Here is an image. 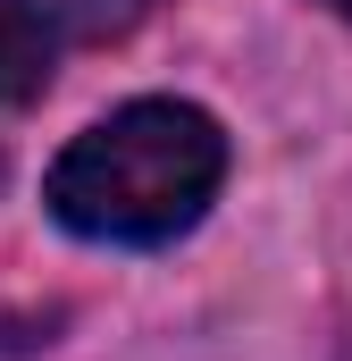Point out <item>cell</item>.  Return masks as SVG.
<instances>
[{"mask_svg": "<svg viewBox=\"0 0 352 361\" xmlns=\"http://www.w3.org/2000/svg\"><path fill=\"white\" fill-rule=\"evenodd\" d=\"M227 177V135L193 101H134L76 135L51 169V219L92 244H168Z\"/></svg>", "mask_w": 352, "mask_h": 361, "instance_id": "obj_1", "label": "cell"}, {"mask_svg": "<svg viewBox=\"0 0 352 361\" xmlns=\"http://www.w3.org/2000/svg\"><path fill=\"white\" fill-rule=\"evenodd\" d=\"M51 85V17L34 0H0V101H34Z\"/></svg>", "mask_w": 352, "mask_h": 361, "instance_id": "obj_2", "label": "cell"}, {"mask_svg": "<svg viewBox=\"0 0 352 361\" xmlns=\"http://www.w3.org/2000/svg\"><path fill=\"white\" fill-rule=\"evenodd\" d=\"M336 8H344V17H352V0H336Z\"/></svg>", "mask_w": 352, "mask_h": 361, "instance_id": "obj_4", "label": "cell"}, {"mask_svg": "<svg viewBox=\"0 0 352 361\" xmlns=\"http://www.w3.org/2000/svg\"><path fill=\"white\" fill-rule=\"evenodd\" d=\"M160 0H59V17L84 34V42H109V34H134Z\"/></svg>", "mask_w": 352, "mask_h": 361, "instance_id": "obj_3", "label": "cell"}]
</instances>
